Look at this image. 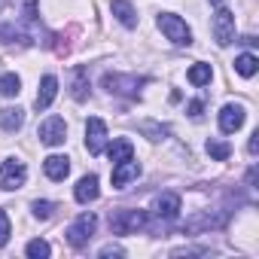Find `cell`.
Masks as SVG:
<instances>
[{
	"instance_id": "d4e9b609",
	"label": "cell",
	"mask_w": 259,
	"mask_h": 259,
	"mask_svg": "<svg viewBox=\"0 0 259 259\" xmlns=\"http://www.w3.org/2000/svg\"><path fill=\"white\" fill-rule=\"evenodd\" d=\"M31 207H34V217H37V220H49V217L55 213V204H52V201H34Z\"/></svg>"
},
{
	"instance_id": "4fadbf2b",
	"label": "cell",
	"mask_w": 259,
	"mask_h": 259,
	"mask_svg": "<svg viewBox=\"0 0 259 259\" xmlns=\"http://www.w3.org/2000/svg\"><path fill=\"white\" fill-rule=\"evenodd\" d=\"M43 171H46V177L49 180H64L67 174H70V159L67 156H49L46 162H43Z\"/></svg>"
},
{
	"instance_id": "8992f818",
	"label": "cell",
	"mask_w": 259,
	"mask_h": 259,
	"mask_svg": "<svg viewBox=\"0 0 259 259\" xmlns=\"http://www.w3.org/2000/svg\"><path fill=\"white\" fill-rule=\"evenodd\" d=\"M104 147H107V125H104V119L92 116V119L85 122V150H89L92 156H101Z\"/></svg>"
},
{
	"instance_id": "83f0119b",
	"label": "cell",
	"mask_w": 259,
	"mask_h": 259,
	"mask_svg": "<svg viewBox=\"0 0 259 259\" xmlns=\"http://www.w3.org/2000/svg\"><path fill=\"white\" fill-rule=\"evenodd\" d=\"M201 110H204V101H192V104H189V116H192V119H198Z\"/></svg>"
},
{
	"instance_id": "4dcf8cb0",
	"label": "cell",
	"mask_w": 259,
	"mask_h": 259,
	"mask_svg": "<svg viewBox=\"0 0 259 259\" xmlns=\"http://www.w3.org/2000/svg\"><path fill=\"white\" fill-rule=\"evenodd\" d=\"M210 4H217V7H220V4H223V0H210Z\"/></svg>"
},
{
	"instance_id": "cb8c5ba5",
	"label": "cell",
	"mask_w": 259,
	"mask_h": 259,
	"mask_svg": "<svg viewBox=\"0 0 259 259\" xmlns=\"http://www.w3.org/2000/svg\"><path fill=\"white\" fill-rule=\"evenodd\" d=\"M0 40H4V43H16V40L28 43V34H25V31H19L16 25H0Z\"/></svg>"
},
{
	"instance_id": "ba28073f",
	"label": "cell",
	"mask_w": 259,
	"mask_h": 259,
	"mask_svg": "<svg viewBox=\"0 0 259 259\" xmlns=\"http://www.w3.org/2000/svg\"><path fill=\"white\" fill-rule=\"evenodd\" d=\"M213 40L220 46H229L235 40V13H229L223 7L217 10V16H213Z\"/></svg>"
},
{
	"instance_id": "9c48e42d",
	"label": "cell",
	"mask_w": 259,
	"mask_h": 259,
	"mask_svg": "<svg viewBox=\"0 0 259 259\" xmlns=\"http://www.w3.org/2000/svg\"><path fill=\"white\" fill-rule=\"evenodd\" d=\"M241 125H244V107L241 104H226L220 110V128H223V135H235Z\"/></svg>"
},
{
	"instance_id": "8fae6325",
	"label": "cell",
	"mask_w": 259,
	"mask_h": 259,
	"mask_svg": "<svg viewBox=\"0 0 259 259\" xmlns=\"http://www.w3.org/2000/svg\"><path fill=\"white\" fill-rule=\"evenodd\" d=\"M141 174V165L135 159H125V162H116L113 165V189H122L125 183H132L135 177Z\"/></svg>"
},
{
	"instance_id": "277c9868",
	"label": "cell",
	"mask_w": 259,
	"mask_h": 259,
	"mask_svg": "<svg viewBox=\"0 0 259 259\" xmlns=\"http://www.w3.org/2000/svg\"><path fill=\"white\" fill-rule=\"evenodd\" d=\"M144 79L138 76H119V73H104V89L110 95H125V98H138Z\"/></svg>"
},
{
	"instance_id": "ac0fdd59",
	"label": "cell",
	"mask_w": 259,
	"mask_h": 259,
	"mask_svg": "<svg viewBox=\"0 0 259 259\" xmlns=\"http://www.w3.org/2000/svg\"><path fill=\"white\" fill-rule=\"evenodd\" d=\"M235 70H238L241 76H253V73L259 70V58H256V55H250V52H244V55H238V58H235Z\"/></svg>"
},
{
	"instance_id": "f546056e",
	"label": "cell",
	"mask_w": 259,
	"mask_h": 259,
	"mask_svg": "<svg viewBox=\"0 0 259 259\" xmlns=\"http://www.w3.org/2000/svg\"><path fill=\"white\" fill-rule=\"evenodd\" d=\"M256 147H259V141H256V135H253V138H250V147H247V150H250V156H256Z\"/></svg>"
},
{
	"instance_id": "4316f807",
	"label": "cell",
	"mask_w": 259,
	"mask_h": 259,
	"mask_svg": "<svg viewBox=\"0 0 259 259\" xmlns=\"http://www.w3.org/2000/svg\"><path fill=\"white\" fill-rule=\"evenodd\" d=\"M210 250L207 247H180V250H174V256H207Z\"/></svg>"
},
{
	"instance_id": "603a6c76",
	"label": "cell",
	"mask_w": 259,
	"mask_h": 259,
	"mask_svg": "<svg viewBox=\"0 0 259 259\" xmlns=\"http://www.w3.org/2000/svg\"><path fill=\"white\" fill-rule=\"evenodd\" d=\"M25 253H28L31 259H43V256H49V253H52V247H49V244H46L43 238H34V241H28Z\"/></svg>"
},
{
	"instance_id": "5b68a950",
	"label": "cell",
	"mask_w": 259,
	"mask_h": 259,
	"mask_svg": "<svg viewBox=\"0 0 259 259\" xmlns=\"http://www.w3.org/2000/svg\"><path fill=\"white\" fill-rule=\"evenodd\" d=\"M25 177H28V168L19 159H7L4 165H0V189L13 192V189H19L25 183Z\"/></svg>"
},
{
	"instance_id": "484cf974",
	"label": "cell",
	"mask_w": 259,
	"mask_h": 259,
	"mask_svg": "<svg viewBox=\"0 0 259 259\" xmlns=\"http://www.w3.org/2000/svg\"><path fill=\"white\" fill-rule=\"evenodd\" d=\"M10 235H13V229H10V217H7V210H0V247H7Z\"/></svg>"
},
{
	"instance_id": "ffe728a7",
	"label": "cell",
	"mask_w": 259,
	"mask_h": 259,
	"mask_svg": "<svg viewBox=\"0 0 259 259\" xmlns=\"http://www.w3.org/2000/svg\"><path fill=\"white\" fill-rule=\"evenodd\" d=\"M210 64H192L189 67V73H186V79L192 82V85H207L210 82Z\"/></svg>"
},
{
	"instance_id": "2e32d148",
	"label": "cell",
	"mask_w": 259,
	"mask_h": 259,
	"mask_svg": "<svg viewBox=\"0 0 259 259\" xmlns=\"http://www.w3.org/2000/svg\"><path fill=\"white\" fill-rule=\"evenodd\" d=\"M110 13H113L125 28H138V13H135V7L128 4V0H113V4H110Z\"/></svg>"
},
{
	"instance_id": "e0dca14e",
	"label": "cell",
	"mask_w": 259,
	"mask_h": 259,
	"mask_svg": "<svg viewBox=\"0 0 259 259\" xmlns=\"http://www.w3.org/2000/svg\"><path fill=\"white\" fill-rule=\"evenodd\" d=\"M110 162L116 165V162H125V159H135V144L132 141H125V138H119V141H113L110 144Z\"/></svg>"
},
{
	"instance_id": "52a82bcc",
	"label": "cell",
	"mask_w": 259,
	"mask_h": 259,
	"mask_svg": "<svg viewBox=\"0 0 259 259\" xmlns=\"http://www.w3.org/2000/svg\"><path fill=\"white\" fill-rule=\"evenodd\" d=\"M40 141L46 144V147H61L64 141H67V125H64V119L61 116H52V119H46L43 125H40Z\"/></svg>"
},
{
	"instance_id": "30bf717a",
	"label": "cell",
	"mask_w": 259,
	"mask_h": 259,
	"mask_svg": "<svg viewBox=\"0 0 259 259\" xmlns=\"http://www.w3.org/2000/svg\"><path fill=\"white\" fill-rule=\"evenodd\" d=\"M153 213H156L159 220H174V217L180 213V195H177V192L159 195V198L153 201Z\"/></svg>"
},
{
	"instance_id": "6da1fadb",
	"label": "cell",
	"mask_w": 259,
	"mask_h": 259,
	"mask_svg": "<svg viewBox=\"0 0 259 259\" xmlns=\"http://www.w3.org/2000/svg\"><path fill=\"white\" fill-rule=\"evenodd\" d=\"M144 226H147V213L144 210H128V207L110 210V229H113V235H135Z\"/></svg>"
},
{
	"instance_id": "7402d4cb",
	"label": "cell",
	"mask_w": 259,
	"mask_h": 259,
	"mask_svg": "<svg viewBox=\"0 0 259 259\" xmlns=\"http://www.w3.org/2000/svg\"><path fill=\"white\" fill-rule=\"evenodd\" d=\"M207 153H210L217 162H226V159L232 156V147H229L226 141H213V138H210V141H207Z\"/></svg>"
},
{
	"instance_id": "7a4b0ae2",
	"label": "cell",
	"mask_w": 259,
	"mask_h": 259,
	"mask_svg": "<svg viewBox=\"0 0 259 259\" xmlns=\"http://www.w3.org/2000/svg\"><path fill=\"white\" fill-rule=\"evenodd\" d=\"M159 28H162V34H165L171 43H177V46H189V43H192V31H189L186 22H183L180 16H174V13H162V16H159Z\"/></svg>"
},
{
	"instance_id": "f1b7e54d",
	"label": "cell",
	"mask_w": 259,
	"mask_h": 259,
	"mask_svg": "<svg viewBox=\"0 0 259 259\" xmlns=\"http://www.w3.org/2000/svg\"><path fill=\"white\" fill-rule=\"evenodd\" d=\"M122 253H125L122 247H113V244H107V247H104V250H101L98 256H122Z\"/></svg>"
},
{
	"instance_id": "3957f363",
	"label": "cell",
	"mask_w": 259,
	"mask_h": 259,
	"mask_svg": "<svg viewBox=\"0 0 259 259\" xmlns=\"http://www.w3.org/2000/svg\"><path fill=\"white\" fill-rule=\"evenodd\" d=\"M95 226H98L95 213H82V217H76V223L67 229V244L76 247V250H82V247L89 244V238L95 235Z\"/></svg>"
},
{
	"instance_id": "5bb4252c",
	"label": "cell",
	"mask_w": 259,
	"mask_h": 259,
	"mask_svg": "<svg viewBox=\"0 0 259 259\" xmlns=\"http://www.w3.org/2000/svg\"><path fill=\"white\" fill-rule=\"evenodd\" d=\"M98 195H101V189H98V177H95V174L82 177V180L76 183V189H73V198H76L79 204H89V201H95Z\"/></svg>"
},
{
	"instance_id": "d6986e66",
	"label": "cell",
	"mask_w": 259,
	"mask_h": 259,
	"mask_svg": "<svg viewBox=\"0 0 259 259\" xmlns=\"http://www.w3.org/2000/svg\"><path fill=\"white\" fill-rule=\"evenodd\" d=\"M73 98L76 101H85L89 98V73H85V67H76L73 70Z\"/></svg>"
},
{
	"instance_id": "44dd1931",
	"label": "cell",
	"mask_w": 259,
	"mask_h": 259,
	"mask_svg": "<svg viewBox=\"0 0 259 259\" xmlns=\"http://www.w3.org/2000/svg\"><path fill=\"white\" fill-rule=\"evenodd\" d=\"M19 92H22V79L16 73H4V76H0V95H4V98H16Z\"/></svg>"
},
{
	"instance_id": "7c38bea8",
	"label": "cell",
	"mask_w": 259,
	"mask_h": 259,
	"mask_svg": "<svg viewBox=\"0 0 259 259\" xmlns=\"http://www.w3.org/2000/svg\"><path fill=\"white\" fill-rule=\"evenodd\" d=\"M55 95H58V79L52 76V73H46L43 79H40V92H37V110H46L52 101H55Z\"/></svg>"
},
{
	"instance_id": "9a60e30c",
	"label": "cell",
	"mask_w": 259,
	"mask_h": 259,
	"mask_svg": "<svg viewBox=\"0 0 259 259\" xmlns=\"http://www.w3.org/2000/svg\"><path fill=\"white\" fill-rule=\"evenodd\" d=\"M25 125V110L22 107H0V128L4 132H19Z\"/></svg>"
}]
</instances>
